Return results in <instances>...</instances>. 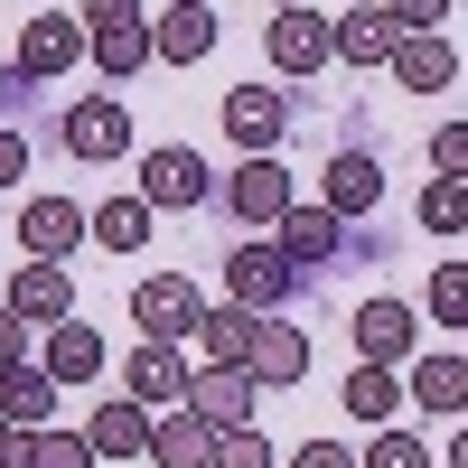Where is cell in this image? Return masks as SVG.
Wrapping results in <instances>:
<instances>
[{"label":"cell","mask_w":468,"mask_h":468,"mask_svg":"<svg viewBox=\"0 0 468 468\" xmlns=\"http://www.w3.org/2000/svg\"><path fill=\"white\" fill-rule=\"evenodd\" d=\"M132 319H141V337L178 346V337H197V319H207V291L187 282V271H150V282L132 291Z\"/></svg>","instance_id":"1"},{"label":"cell","mask_w":468,"mask_h":468,"mask_svg":"<svg viewBox=\"0 0 468 468\" xmlns=\"http://www.w3.org/2000/svg\"><path fill=\"white\" fill-rule=\"evenodd\" d=\"M57 141L75 150V160H122V150H132V103L122 94H75Z\"/></svg>","instance_id":"2"},{"label":"cell","mask_w":468,"mask_h":468,"mask_svg":"<svg viewBox=\"0 0 468 468\" xmlns=\"http://www.w3.org/2000/svg\"><path fill=\"white\" fill-rule=\"evenodd\" d=\"M132 197H141L150 216H160V207H207V160H197L187 141H160V150L141 160V187H132Z\"/></svg>","instance_id":"3"},{"label":"cell","mask_w":468,"mask_h":468,"mask_svg":"<svg viewBox=\"0 0 468 468\" xmlns=\"http://www.w3.org/2000/svg\"><path fill=\"white\" fill-rule=\"evenodd\" d=\"M291 291H300V271L271 253V244H234V253H225V300H234V309H282Z\"/></svg>","instance_id":"4"},{"label":"cell","mask_w":468,"mask_h":468,"mask_svg":"<svg viewBox=\"0 0 468 468\" xmlns=\"http://www.w3.org/2000/svg\"><path fill=\"white\" fill-rule=\"evenodd\" d=\"M244 375L262 384V394H282V384H300L309 375V337L282 319V309H262L253 319V346H244Z\"/></svg>","instance_id":"5"},{"label":"cell","mask_w":468,"mask_h":468,"mask_svg":"<svg viewBox=\"0 0 468 468\" xmlns=\"http://www.w3.org/2000/svg\"><path fill=\"white\" fill-rule=\"evenodd\" d=\"M271 234H282V244H271V253H282L291 271H319V262H337L346 253V216H328V207H282V225H271Z\"/></svg>","instance_id":"6"},{"label":"cell","mask_w":468,"mask_h":468,"mask_svg":"<svg viewBox=\"0 0 468 468\" xmlns=\"http://www.w3.org/2000/svg\"><path fill=\"white\" fill-rule=\"evenodd\" d=\"M150 57L160 66H207L216 57V0H169L150 19Z\"/></svg>","instance_id":"7"},{"label":"cell","mask_w":468,"mask_h":468,"mask_svg":"<svg viewBox=\"0 0 468 468\" xmlns=\"http://www.w3.org/2000/svg\"><path fill=\"white\" fill-rule=\"evenodd\" d=\"M253 403H262V384H253L244 366H207V375H187V412H197L207 431H244Z\"/></svg>","instance_id":"8"},{"label":"cell","mask_w":468,"mask_h":468,"mask_svg":"<svg viewBox=\"0 0 468 468\" xmlns=\"http://www.w3.org/2000/svg\"><path fill=\"white\" fill-rule=\"evenodd\" d=\"M66 66H85V19H57V10H48V19H28V28H19V66H10V75H28V85H57Z\"/></svg>","instance_id":"9"},{"label":"cell","mask_w":468,"mask_h":468,"mask_svg":"<svg viewBox=\"0 0 468 468\" xmlns=\"http://www.w3.org/2000/svg\"><path fill=\"white\" fill-rule=\"evenodd\" d=\"M282 132H291V103L271 94V85H234V94H225V141L244 150V160L282 150Z\"/></svg>","instance_id":"10"},{"label":"cell","mask_w":468,"mask_h":468,"mask_svg":"<svg viewBox=\"0 0 468 468\" xmlns=\"http://www.w3.org/2000/svg\"><path fill=\"white\" fill-rule=\"evenodd\" d=\"M10 309L19 328H57V319H75V271L66 262H19V282H10Z\"/></svg>","instance_id":"11"},{"label":"cell","mask_w":468,"mask_h":468,"mask_svg":"<svg viewBox=\"0 0 468 468\" xmlns=\"http://www.w3.org/2000/svg\"><path fill=\"white\" fill-rule=\"evenodd\" d=\"M291 207V169H282V150H262V160H244L225 178V216H244V225H282Z\"/></svg>","instance_id":"12"},{"label":"cell","mask_w":468,"mask_h":468,"mask_svg":"<svg viewBox=\"0 0 468 468\" xmlns=\"http://www.w3.org/2000/svg\"><path fill=\"white\" fill-rule=\"evenodd\" d=\"M346 328H356V366H403L412 346H421V319H412L403 300H366Z\"/></svg>","instance_id":"13"},{"label":"cell","mask_w":468,"mask_h":468,"mask_svg":"<svg viewBox=\"0 0 468 468\" xmlns=\"http://www.w3.org/2000/svg\"><path fill=\"white\" fill-rule=\"evenodd\" d=\"M394 19H384V0H346V10L328 19V57H346V66H384L394 57Z\"/></svg>","instance_id":"14"},{"label":"cell","mask_w":468,"mask_h":468,"mask_svg":"<svg viewBox=\"0 0 468 468\" xmlns=\"http://www.w3.org/2000/svg\"><path fill=\"white\" fill-rule=\"evenodd\" d=\"M262 57L282 66V75H319V66H328V19H319V10H271Z\"/></svg>","instance_id":"15"},{"label":"cell","mask_w":468,"mask_h":468,"mask_svg":"<svg viewBox=\"0 0 468 468\" xmlns=\"http://www.w3.org/2000/svg\"><path fill=\"white\" fill-rule=\"evenodd\" d=\"M19 244H28V262H66L85 244V207L75 197H28L19 207Z\"/></svg>","instance_id":"16"},{"label":"cell","mask_w":468,"mask_h":468,"mask_svg":"<svg viewBox=\"0 0 468 468\" xmlns=\"http://www.w3.org/2000/svg\"><path fill=\"white\" fill-rule=\"evenodd\" d=\"M48 412H57V384H48V366H37V356L0 366V431H48Z\"/></svg>","instance_id":"17"},{"label":"cell","mask_w":468,"mask_h":468,"mask_svg":"<svg viewBox=\"0 0 468 468\" xmlns=\"http://www.w3.org/2000/svg\"><path fill=\"white\" fill-rule=\"evenodd\" d=\"M384 66H394V75H403L412 94H450V85H459V48H450L441 28H431V37H412V28H403V37H394V57H384Z\"/></svg>","instance_id":"18"},{"label":"cell","mask_w":468,"mask_h":468,"mask_svg":"<svg viewBox=\"0 0 468 468\" xmlns=\"http://www.w3.org/2000/svg\"><path fill=\"white\" fill-rule=\"evenodd\" d=\"M37 366H48V384H94V375H103V328L57 319V328H48V346H37Z\"/></svg>","instance_id":"19"},{"label":"cell","mask_w":468,"mask_h":468,"mask_svg":"<svg viewBox=\"0 0 468 468\" xmlns=\"http://www.w3.org/2000/svg\"><path fill=\"white\" fill-rule=\"evenodd\" d=\"M187 375H197V366H187L178 346H160V337L132 346V403H141V412H150V403H187Z\"/></svg>","instance_id":"20"},{"label":"cell","mask_w":468,"mask_h":468,"mask_svg":"<svg viewBox=\"0 0 468 468\" xmlns=\"http://www.w3.org/2000/svg\"><path fill=\"white\" fill-rule=\"evenodd\" d=\"M207 450H216V431H207L187 403L150 412V450H141V459H160V468H207Z\"/></svg>","instance_id":"21"},{"label":"cell","mask_w":468,"mask_h":468,"mask_svg":"<svg viewBox=\"0 0 468 468\" xmlns=\"http://www.w3.org/2000/svg\"><path fill=\"white\" fill-rule=\"evenodd\" d=\"M403 403H421V412L459 421V403H468V356H459V346H441V356H421V366H412V384H403Z\"/></svg>","instance_id":"22"},{"label":"cell","mask_w":468,"mask_h":468,"mask_svg":"<svg viewBox=\"0 0 468 468\" xmlns=\"http://www.w3.org/2000/svg\"><path fill=\"white\" fill-rule=\"evenodd\" d=\"M85 450H94V459H141V450H150V412H141L132 394L94 403V421H85Z\"/></svg>","instance_id":"23"},{"label":"cell","mask_w":468,"mask_h":468,"mask_svg":"<svg viewBox=\"0 0 468 468\" xmlns=\"http://www.w3.org/2000/svg\"><path fill=\"white\" fill-rule=\"evenodd\" d=\"M356 421H375V431H394V412H403V375L394 366H346V394H337Z\"/></svg>","instance_id":"24"},{"label":"cell","mask_w":468,"mask_h":468,"mask_svg":"<svg viewBox=\"0 0 468 468\" xmlns=\"http://www.w3.org/2000/svg\"><path fill=\"white\" fill-rule=\"evenodd\" d=\"M85 57L112 75V85H132L150 66V19H122V28H85Z\"/></svg>","instance_id":"25"},{"label":"cell","mask_w":468,"mask_h":468,"mask_svg":"<svg viewBox=\"0 0 468 468\" xmlns=\"http://www.w3.org/2000/svg\"><path fill=\"white\" fill-rule=\"evenodd\" d=\"M85 234L103 253H141L150 244V207L141 197H103V207H85Z\"/></svg>","instance_id":"26"},{"label":"cell","mask_w":468,"mask_h":468,"mask_svg":"<svg viewBox=\"0 0 468 468\" xmlns=\"http://www.w3.org/2000/svg\"><path fill=\"white\" fill-rule=\"evenodd\" d=\"M384 197V169L366 160V150H346V160H328V216H366Z\"/></svg>","instance_id":"27"},{"label":"cell","mask_w":468,"mask_h":468,"mask_svg":"<svg viewBox=\"0 0 468 468\" xmlns=\"http://www.w3.org/2000/svg\"><path fill=\"white\" fill-rule=\"evenodd\" d=\"M253 319H262V309H234V300H216L207 319H197V337H207V366H244V346H253Z\"/></svg>","instance_id":"28"},{"label":"cell","mask_w":468,"mask_h":468,"mask_svg":"<svg viewBox=\"0 0 468 468\" xmlns=\"http://www.w3.org/2000/svg\"><path fill=\"white\" fill-rule=\"evenodd\" d=\"M421 225L459 244V234H468V178H431V187H421Z\"/></svg>","instance_id":"29"},{"label":"cell","mask_w":468,"mask_h":468,"mask_svg":"<svg viewBox=\"0 0 468 468\" xmlns=\"http://www.w3.org/2000/svg\"><path fill=\"white\" fill-rule=\"evenodd\" d=\"M207 468H282V459H271V441H262L253 421H244V431H216V450H207Z\"/></svg>","instance_id":"30"},{"label":"cell","mask_w":468,"mask_h":468,"mask_svg":"<svg viewBox=\"0 0 468 468\" xmlns=\"http://www.w3.org/2000/svg\"><path fill=\"white\" fill-rule=\"evenodd\" d=\"M431 319H450V328L468 319V262H441L431 271Z\"/></svg>","instance_id":"31"},{"label":"cell","mask_w":468,"mask_h":468,"mask_svg":"<svg viewBox=\"0 0 468 468\" xmlns=\"http://www.w3.org/2000/svg\"><path fill=\"white\" fill-rule=\"evenodd\" d=\"M356 468H431V450H421L412 431H375V450H366Z\"/></svg>","instance_id":"32"},{"label":"cell","mask_w":468,"mask_h":468,"mask_svg":"<svg viewBox=\"0 0 468 468\" xmlns=\"http://www.w3.org/2000/svg\"><path fill=\"white\" fill-rule=\"evenodd\" d=\"M37 468H103L85 450V431H37Z\"/></svg>","instance_id":"33"},{"label":"cell","mask_w":468,"mask_h":468,"mask_svg":"<svg viewBox=\"0 0 468 468\" xmlns=\"http://www.w3.org/2000/svg\"><path fill=\"white\" fill-rule=\"evenodd\" d=\"M431 178H468V122H441L431 132Z\"/></svg>","instance_id":"34"},{"label":"cell","mask_w":468,"mask_h":468,"mask_svg":"<svg viewBox=\"0 0 468 468\" xmlns=\"http://www.w3.org/2000/svg\"><path fill=\"white\" fill-rule=\"evenodd\" d=\"M384 19H394V28H412V37H431V28L450 19V0H384Z\"/></svg>","instance_id":"35"},{"label":"cell","mask_w":468,"mask_h":468,"mask_svg":"<svg viewBox=\"0 0 468 468\" xmlns=\"http://www.w3.org/2000/svg\"><path fill=\"white\" fill-rule=\"evenodd\" d=\"M291 468H356V450H337V441H300Z\"/></svg>","instance_id":"36"},{"label":"cell","mask_w":468,"mask_h":468,"mask_svg":"<svg viewBox=\"0 0 468 468\" xmlns=\"http://www.w3.org/2000/svg\"><path fill=\"white\" fill-rule=\"evenodd\" d=\"M122 19H150L141 0H85V28H122Z\"/></svg>","instance_id":"37"},{"label":"cell","mask_w":468,"mask_h":468,"mask_svg":"<svg viewBox=\"0 0 468 468\" xmlns=\"http://www.w3.org/2000/svg\"><path fill=\"white\" fill-rule=\"evenodd\" d=\"M10 178H28V141H19L10 122H0V187H10Z\"/></svg>","instance_id":"38"},{"label":"cell","mask_w":468,"mask_h":468,"mask_svg":"<svg viewBox=\"0 0 468 468\" xmlns=\"http://www.w3.org/2000/svg\"><path fill=\"white\" fill-rule=\"evenodd\" d=\"M19 356H28V328L10 319V309H0V366H19Z\"/></svg>","instance_id":"39"},{"label":"cell","mask_w":468,"mask_h":468,"mask_svg":"<svg viewBox=\"0 0 468 468\" xmlns=\"http://www.w3.org/2000/svg\"><path fill=\"white\" fill-rule=\"evenodd\" d=\"M0 468H37V431H10V450H0Z\"/></svg>","instance_id":"40"},{"label":"cell","mask_w":468,"mask_h":468,"mask_svg":"<svg viewBox=\"0 0 468 468\" xmlns=\"http://www.w3.org/2000/svg\"><path fill=\"white\" fill-rule=\"evenodd\" d=\"M271 10H300V0H271Z\"/></svg>","instance_id":"41"},{"label":"cell","mask_w":468,"mask_h":468,"mask_svg":"<svg viewBox=\"0 0 468 468\" xmlns=\"http://www.w3.org/2000/svg\"><path fill=\"white\" fill-rule=\"evenodd\" d=\"M0 450H10V431H0Z\"/></svg>","instance_id":"42"},{"label":"cell","mask_w":468,"mask_h":468,"mask_svg":"<svg viewBox=\"0 0 468 468\" xmlns=\"http://www.w3.org/2000/svg\"><path fill=\"white\" fill-rule=\"evenodd\" d=\"M0 112H10V94H0Z\"/></svg>","instance_id":"43"}]
</instances>
